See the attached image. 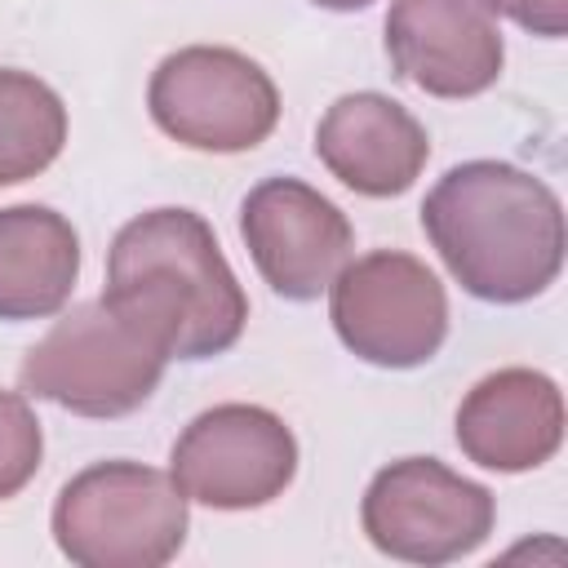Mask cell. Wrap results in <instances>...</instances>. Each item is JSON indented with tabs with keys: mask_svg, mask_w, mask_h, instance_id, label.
<instances>
[{
	"mask_svg": "<svg viewBox=\"0 0 568 568\" xmlns=\"http://www.w3.org/2000/svg\"><path fill=\"white\" fill-rule=\"evenodd\" d=\"M422 231L448 275L479 302L519 306L564 271V204L537 178L501 160L448 169L422 200Z\"/></svg>",
	"mask_w": 568,
	"mask_h": 568,
	"instance_id": "6da1fadb",
	"label": "cell"
},
{
	"mask_svg": "<svg viewBox=\"0 0 568 568\" xmlns=\"http://www.w3.org/2000/svg\"><path fill=\"white\" fill-rule=\"evenodd\" d=\"M169 368V351L106 297L71 306L22 359V390L75 417L138 413Z\"/></svg>",
	"mask_w": 568,
	"mask_h": 568,
	"instance_id": "3957f363",
	"label": "cell"
},
{
	"mask_svg": "<svg viewBox=\"0 0 568 568\" xmlns=\"http://www.w3.org/2000/svg\"><path fill=\"white\" fill-rule=\"evenodd\" d=\"M240 235L257 275L284 302H315L351 262L346 213L302 178H266L240 204Z\"/></svg>",
	"mask_w": 568,
	"mask_h": 568,
	"instance_id": "9c48e42d",
	"label": "cell"
},
{
	"mask_svg": "<svg viewBox=\"0 0 568 568\" xmlns=\"http://www.w3.org/2000/svg\"><path fill=\"white\" fill-rule=\"evenodd\" d=\"M67 142L62 98L31 71L0 67V186L44 173Z\"/></svg>",
	"mask_w": 568,
	"mask_h": 568,
	"instance_id": "5bb4252c",
	"label": "cell"
},
{
	"mask_svg": "<svg viewBox=\"0 0 568 568\" xmlns=\"http://www.w3.org/2000/svg\"><path fill=\"white\" fill-rule=\"evenodd\" d=\"M80 275L75 226L44 204L0 209V320H49L71 302Z\"/></svg>",
	"mask_w": 568,
	"mask_h": 568,
	"instance_id": "4fadbf2b",
	"label": "cell"
},
{
	"mask_svg": "<svg viewBox=\"0 0 568 568\" xmlns=\"http://www.w3.org/2000/svg\"><path fill=\"white\" fill-rule=\"evenodd\" d=\"M320 9H333V13H355V9H368L373 0H311Z\"/></svg>",
	"mask_w": 568,
	"mask_h": 568,
	"instance_id": "e0dca14e",
	"label": "cell"
},
{
	"mask_svg": "<svg viewBox=\"0 0 568 568\" xmlns=\"http://www.w3.org/2000/svg\"><path fill=\"white\" fill-rule=\"evenodd\" d=\"M493 519V493L435 457H399L382 466L359 501L364 537L382 555L426 568L475 555L488 541Z\"/></svg>",
	"mask_w": 568,
	"mask_h": 568,
	"instance_id": "52a82bcc",
	"label": "cell"
},
{
	"mask_svg": "<svg viewBox=\"0 0 568 568\" xmlns=\"http://www.w3.org/2000/svg\"><path fill=\"white\" fill-rule=\"evenodd\" d=\"M53 541L80 568H164L186 541V493L129 457L84 466L53 501Z\"/></svg>",
	"mask_w": 568,
	"mask_h": 568,
	"instance_id": "277c9868",
	"label": "cell"
},
{
	"mask_svg": "<svg viewBox=\"0 0 568 568\" xmlns=\"http://www.w3.org/2000/svg\"><path fill=\"white\" fill-rule=\"evenodd\" d=\"M146 111L160 133L191 151L240 155L275 133L280 89L253 58L235 49L186 44L151 71Z\"/></svg>",
	"mask_w": 568,
	"mask_h": 568,
	"instance_id": "5b68a950",
	"label": "cell"
},
{
	"mask_svg": "<svg viewBox=\"0 0 568 568\" xmlns=\"http://www.w3.org/2000/svg\"><path fill=\"white\" fill-rule=\"evenodd\" d=\"M328 320L351 355L377 368H417L448 337V297L435 271L399 248H377L337 271Z\"/></svg>",
	"mask_w": 568,
	"mask_h": 568,
	"instance_id": "8992f818",
	"label": "cell"
},
{
	"mask_svg": "<svg viewBox=\"0 0 568 568\" xmlns=\"http://www.w3.org/2000/svg\"><path fill=\"white\" fill-rule=\"evenodd\" d=\"M493 13H506L510 22H519L532 36L559 40L568 31V0H488Z\"/></svg>",
	"mask_w": 568,
	"mask_h": 568,
	"instance_id": "2e32d148",
	"label": "cell"
},
{
	"mask_svg": "<svg viewBox=\"0 0 568 568\" xmlns=\"http://www.w3.org/2000/svg\"><path fill=\"white\" fill-rule=\"evenodd\" d=\"M44 457V435L40 422L18 390H0V501L18 497Z\"/></svg>",
	"mask_w": 568,
	"mask_h": 568,
	"instance_id": "9a60e30c",
	"label": "cell"
},
{
	"mask_svg": "<svg viewBox=\"0 0 568 568\" xmlns=\"http://www.w3.org/2000/svg\"><path fill=\"white\" fill-rule=\"evenodd\" d=\"M186 501L213 510H257L297 475V439L262 404H213L186 422L169 457Z\"/></svg>",
	"mask_w": 568,
	"mask_h": 568,
	"instance_id": "ba28073f",
	"label": "cell"
},
{
	"mask_svg": "<svg viewBox=\"0 0 568 568\" xmlns=\"http://www.w3.org/2000/svg\"><path fill=\"white\" fill-rule=\"evenodd\" d=\"M564 444V395L537 368L479 377L457 408V448L497 475L546 466Z\"/></svg>",
	"mask_w": 568,
	"mask_h": 568,
	"instance_id": "7c38bea8",
	"label": "cell"
},
{
	"mask_svg": "<svg viewBox=\"0 0 568 568\" xmlns=\"http://www.w3.org/2000/svg\"><path fill=\"white\" fill-rule=\"evenodd\" d=\"M315 155L355 195L390 200L422 178L430 160V138L408 106L364 89V93H342L320 115Z\"/></svg>",
	"mask_w": 568,
	"mask_h": 568,
	"instance_id": "8fae6325",
	"label": "cell"
},
{
	"mask_svg": "<svg viewBox=\"0 0 568 568\" xmlns=\"http://www.w3.org/2000/svg\"><path fill=\"white\" fill-rule=\"evenodd\" d=\"M386 58L430 98H475L497 84L506 44L488 0H390Z\"/></svg>",
	"mask_w": 568,
	"mask_h": 568,
	"instance_id": "30bf717a",
	"label": "cell"
},
{
	"mask_svg": "<svg viewBox=\"0 0 568 568\" xmlns=\"http://www.w3.org/2000/svg\"><path fill=\"white\" fill-rule=\"evenodd\" d=\"M169 359H213L248 324V297L213 226L195 209H151L124 222L106 253V293Z\"/></svg>",
	"mask_w": 568,
	"mask_h": 568,
	"instance_id": "7a4b0ae2",
	"label": "cell"
}]
</instances>
